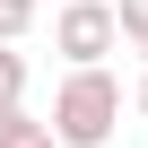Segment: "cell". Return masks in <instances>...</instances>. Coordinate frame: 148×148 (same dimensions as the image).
I'll return each instance as SVG.
<instances>
[{
  "label": "cell",
  "mask_w": 148,
  "mask_h": 148,
  "mask_svg": "<svg viewBox=\"0 0 148 148\" xmlns=\"http://www.w3.org/2000/svg\"><path fill=\"white\" fill-rule=\"evenodd\" d=\"M0 105H26V52L0 44Z\"/></svg>",
  "instance_id": "4"
},
{
  "label": "cell",
  "mask_w": 148,
  "mask_h": 148,
  "mask_svg": "<svg viewBox=\"0 0 148 148\" xmlns=\"http://www.w3.org/2000/svg\"><path fill=\"white\" fill-rule=\"evenodd\" d=\"M0 148H61L52 122H35L26 105H0Z\"/></svg>",
  "instance_id": "3"
},
{
  "label": "cell",
  "mask_w": 148,
  "mask_h": 148,
  "mask_svg": "<svg viewBox=\"0 0 148 148\" xmlns=\"http://www.w3.org/2000/svg\"><path fill=\"white\" fill-rule=\"evenodd\" d=\"M113 44H122V26H113V0H61V18H52V52H61L70 70L105 61Z\"/></svg>",
  "instance_id": "2"
},
{
  "label": "cell",
  "mask_w": 148,
  "mask_h": 148,
  "mask_svg": "<svg viewBox=\"0 0 148 148\" xmlns=\"http://www.w3.org/2000/svg\"><path fill=\"white\" fill-rule=\"evenodd\" d=\"M113 26H122V44L148 61V0H122V9H113Z\"/></svg>",
  "instance_id": "5"
},
{
  "label": "cell",
  "mask_w": 148,
  "mask_h": 148,
  "mask_svg": "<svg viewBox=\"0 0 148 148\" xmlns=\"http://www.w3.org/2000/svg\"><path fill=\"white\" fill-rule=\"evenodd\" d=\"M113 131H122V79L105 61L70 70V79L52 87V139L61 148H113Z\"/></svg>",
  "instance_id": "1"
},
{
  "label": "cell",
  "mask_w": 148,
  "mask_h": 148,
  "mask_svg": "<svg viewBox=\"0 0 148 148\" xmlns=\"http://www.w3.org/2000/svg\"><path fill=\"white\" fill-rule=\"evenodd\" d=\"M131 105H139V122H148V70H139V87H131Z\"/></svg>",
  "instance_id": "7"
},
{
  "label": "cell",
  "mask_w": 148,
  "mask_h": 148,
  "mask_svg": "<svg viewBox=\"0 0 148 148\" xmlns=\"http://www.w3.org/2000/svg\"><path fill=\"white\" fill-rule=\"evenodd\" d=\"M26 26H35V0H0V44H18Z\"/></svg>",
  "instance_id": "6"
}]
</instances>
